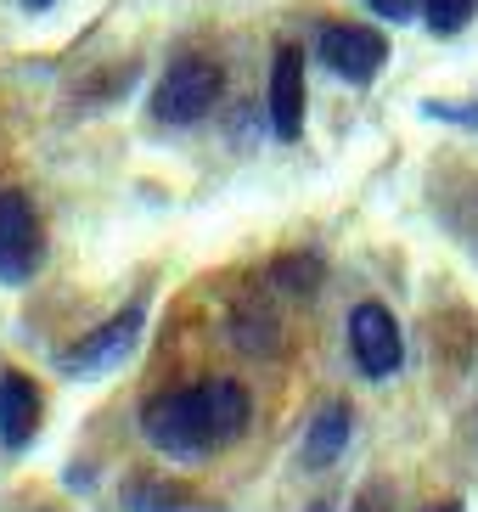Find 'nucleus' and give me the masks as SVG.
<instances>
[{
  "mask_svg": "<svg viewBox=\"0 0 478 512\" xmlns=\"http://www.w3.org/2000/svg\"><path fill=\"white\" fill-rule=\"evenodd\" d=\"M248 422H254V400L237 377H203L192 389H164L141 406V434L169 462H203L237 445Z\"/></svg>",
  "mask_w": 478,
  "mask_h": 512,
  "instance_id": "f257e3e1",
  "label": "nucleus"
},
{
  "mask_svg": "<svg viewBox=\"0 0 478 512\" xmlns=\"http://www.w3.org/2000/svg\"><path fill=\"white\" fill-rule=\"evenodd\" d=\"M220 91H225V79L209 57H180V62H169V74L152 91V119L158 124H197L220 102Z\"/></svg>",
  "mask_w": 478,
  "mask_h": 512,
  "instance_id": "f03ea898",
  "label": "nucleus"
},
{
  "mask_svg": "<svg viewBox=\"0 0 478 512\" xmlns=\"http://www.w3.org/2000/svg\"><path fill=\"white\" fill-rule=\"evenodd\" d=\"M349 355H355L360 377H372V383H389L405 366V332L389 304L366 299L349 310Z\"/></svg>",
  "mask_w": 478,
  "mask_h": 512,
  "instance_id": "7ed1b4c3",
  "label": "nucleus"
},
{
  "mask_svg": "<svg viewBox=\"0 0 478 512\" xmlns=\"http://www.w3.org/2000/svg\"><path fill=\"white\" fill-rule=\"evenodd\" d=\"M141 321H147V310L130 304L119 316H107L102 327H90L85 338H74V344L57 355L62 377H102V372H113V366H124V355H130L135 338H141Z\"/></svg>",
  "mask_w": 478,
  "mask_h": 512,
  "instance_id": "20e7f679",
  "label": "nucleus"
},
{
  "mask_svg": "<svg viewBox=\"0 0 478 512\" xmlns=\"http://www.w3.org/2000/svg\"><path fill=\"white\" fill-rule=\"evenodd\" d=\"M45 265V231L40 214L23 192H0V282L23 287Z\"/></svg>",
  "mask_w": 478,
  "mask_h": 512,
  "instance_id": "39448f33",
  "label": "nucleus"
},
{
  "mask_svg": "<svg viewBox=\"0 0 478 512\" xmlns=\"http://www.w3.org/2000/svg\"><path fill=\"white\" fill-rule=\"evenodd\" d=\"M315 51L349 85H372L383 74V62H389V40L377 29H366V23H332V29H321V46Z\"/></svg>",
  "mask_w": 478,
  "mask_h": 512,
  "instance_id": "423d86ee",
  "label": "nucleus"
},
{
  "mask_svg": "<svg viewBox=\"0 0 478 512\" xmlns=\"http://www.w3.org/2000/svg\"><path fill=\"white\" fill-rule=\"evenodd\" d=\"M40 417H45V394L29 372L6 366L0 372V445L6 451H29L34 434H40Z\"/></svg>",
  "mask_w": 478,
  "mask_h": 512,
  "instance_id": "0eeeda50",
  "label": "nucleus"
},
{
  "mask_svg": "<svg viewBox=\"0 0 478 512\" xmlns=\"http://www.w3.org/2000/svg\"><path fill=\"white\" fill-rule=\"evenodd\" d=\"M270 130L282 141L304 136V51L299 46H276V62H270Z\"/></svg>",
  "mask_w": 478,
  "mask_h": 512,
  "instance_id": "6e6552de",
  "label": "nucleus"
},
{
  "mask_svg": "<svg viewBox=\"0 0 478 512\" xmlns=\"http://www.w3.org/2000/svg\"><path fill=\"white\" fill-rule=\"evenodd\" d=\"M349 439H355V406H349V400H327V406L310 417V428H304L299 462L310 467V473H321V467H332L349 451Z\"/></svg>",
  "mask_w": 478,
  "mask_h": 512,
  "instance_id": "1a4fd4ad",
  "label": "nucleus"
},
{
  "mask_svg": "<svg viewBox=\"0 0 478 512\" xmlns=\"http://www.w3.org/2000/svg\"><path fill=\"white\" fill-rule=\"evenodd\" d=\"M321 276L327 271H321V259L315 254H282L276 265H270V282L282 287L287 299H310L315 287H321Z\"/></svg>",
  "mask_w": 478,
  "mask_h": 512,
  "instance_id": "9d476101",
  "label": "nucleus"
},
{
  "mask_svg": "<svg viewBox=\"0 0 478 512\" xmlns=\"http://www.w3.org/2000/svg\"><path fill=\"white\" fill-rule=\"evenodd\" d=\"M130 512H203V507H197L186 490H175V484H135Z\"/></svg>",
  "mask_w": 478,
  "mask_h": 512,
  "instance_id": "9b49d317",
  "label": "nucleus"
},
{
  "mask_svg": "<svg viewBox=\"0 0 478 512\" xmlns=\"http://www.w3.org/2000/svg\"><path fill=\"white\" fill-rule=\"evenodd\" d=\"M467 17H473V0H422V23H428L439 40L462 34V29H467Z\"/></svg>",
  "mask_w": 478,
  "mask_h": 512,
  "instance_id": "f8f14e48",
  "label": "nucleus"
},
{
  "mask_svg": "<svg viewBox=\"0 0 478 512\" xmlns=\"http://www.w3.org/2000/svg\"><path fill=\"white\" fill-rule=\"evenodd\" d=\"M237 344L248 349V355L276 349V321H270V316H248V310H242V316H237Z\"/></svg>",
  "mask_w": 478,
  "mask_h": 512,
  "instance_id": "ddd939ff",
  "label": "nucleus"
},
{
  "mask_svg": "<svg viewBox=\"0 0 478 512\" xmlns=\"http://www.w3.org/2000/svg\"><path fill=\"white\" fill-rule=\"evenodd\" d=\"M349 512H394V490H389L383 479H372V484L355 496V507H349Z\"/></svg>",
  "mask_w": 478,
  "mask_h": 512,
  "instance_id": "4468645a",
  "label": "nucleus"
},
{
  "mask_svg": "<svg viewBox=\"0 0 478 512\" xmlns=\"http://www.w3.org/2000/svg\"><path fill=\"white\" fill-rule=\"evenodd\" d=\"M377 17H389V23H405V17H417V6L422 0H366Z\"/></svg>",
  "mask_w": 478,
  "mask_h": 512,
  "instance_id": "2eb2a0df",
  "label": "nucleus"
},
{
  "mask_svg": "<svg viewBox=\"0 0 478 512\" xmlns=\"http://www.w3.org/2000/svg\"><path fill=\"white\" fill-rule=\"evenodd\" d=\"M422 512H467V507H462L456 496H450V501H434V507H422Z\"/></svg>",
  "mask_w": 478,
  "mask_h": 512,
  "instance_id": "dca6fc26",
  "label": "nucleus"
},
{
  "mask_svg": "<svg viewBox=\"0 0 478 512\" xmlns=\"http://www.w3.org/2000/svg\"><path fill=\"white\" fill-rule=\"evenodd\" d=\"M23 6H29V12H45V6H57V0H23Z\"/></svg>",
  "mask_w": 478,
  "mask_h": 512,
  "instance_id": "f3484780",
  "label": "nucleus"
}]
</instances>
